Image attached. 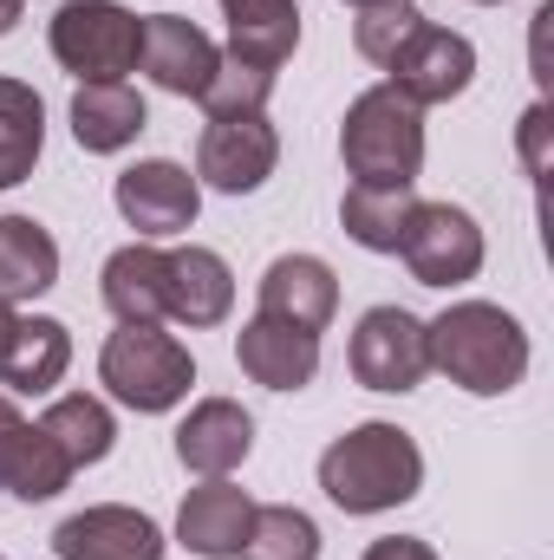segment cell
<instances>
[{
	"label": "cell",
	"mask_w": 554,
	"mask_h": 560,
	"mask_svg": "<svg viewBox=\"0 0 554 560\" xmlns=\"http://www.w3.org/2000/svg\"><path fill=\"white\" fill-rule=\"evenodd\" d=\"M222 20H229V52L280 72L300 46V0H222Z\"/></svg>",
	"instance_id": "obj_20"
},
{
	"label": "cell",
	"mask_w": 554,
	"mask_h": 560,
	"mask_svg": "<svg viewBox=\"0 0 554 560\" xmlns=\"http://www.w3.org/2000/svg\"><path fill=\"white\" fill-rule=\"evenodd\" d=\"M262 313L300 326V332H326L339 313V275L320 255H280L262 275Z\"/></svg>",
	"instance_id": "obj_16"
},
{
	"label": "cell",
	"mask_w": 554,
	"mask_h": 560,
	"mask_svg": "<svg viewBox=\"0 0 554 560\" xmlns=\"http://www.w3.org/2000/svg\"><path fill=\"white\" fill-rule=\"evenodd\" d=\"M353 378L366 392H417L430 372V346H424V319L405 306H372L353 326Z\"/></svg>",
	"instance_id": "obj_7"
},
{
	"label": "cell",
	"mask_w": 554,
	"mask_h": 560,
	"mask_svg": "<svg viewBox=\"0 0 554 560\" xmlns=\"http://www.w3.org/2000/svg\"><path fill=\"white\" fill-rule=\"evenodd\" d=\"M53 555L59 560H163V528L125 509V502H99V509H79L53 528Z\"/></svg>",
	"instance_id": "obj_11"
},
{
	"label": "cell",
	"mask_w": 554,
	"mask_h": 560,
	"mask_svg": "<svg viewBox=\"0 0 554 560\" xmlns=\"http://www.w3.org/2000/svg\"><path fill=\"white\" fill-rule=\"evenodd\" d=\"M20 405H13V398H7V392H0V456H7V443H13V430H20Z\"/></svg>",
	"instance_id": "obj_31"
},
{
	"label": "cell",
	"mask_w": 554,
	"mask_h": 560,
	"mask_svg": "<svg viewBox=\"0 0 554 560\" xmlns=\"http://www.w3.org/2000/svg\"><path fill=\"white\" fill-rule=\"evenodd\" d=\"M235 306V275L216 248H170V319L203 332V326H222Z\"/></svg>",
	"instance_id": "obj_18"
},
{
	"label": "cell",
	"mask_w": 554,
	"mask_h": 560,
	"mask_svg": "<svg viewBox=\"0 0 554 560\" xmlns=\"http://www.w3.org/2000/svg\"><path fill=\"white\" fill-rule=\"evenodd\" d=\"M476 7H496V0H476Z\"/></svg>",
	"instance_id": "obj_34"
},
{
	"label": "cell",
	"mask_w": 554,
	"mask_h": 560,
	"mask_svg": "<svg viewBox=\"0 0 554 560\" xmlns=\"http://www.w3.org/2000/svg\"><path fill=\"white\" fill-rule=\"evenodd\" d=\"M392 79V92L399 98H412L417 112L424 105H450V98H463L470 92V79H476V46L463 39V33H450V26H437V20H424L412 39L392 52V66H385Z\"/></svg>",
	"instance_id": "obj_9"
},
{
	"label": "cell",
	"mask_w": 554,
	"mask_h": 560,
	"mask_svg": "<svg viewBox=\"0 0 554 560\" xmlns=\"http://www.w3.org/2000/svg\"><path fill=\"white\" fill-rule=\"evenodd\" d=\"M320 489L346 515H385L424 489V450L412 430L372 418L320 450Z\"/></svg>",
	"instance_id": "obj_2"
},
{
	"label": "cell",
	"mask_w": 554,
	"mask_h": 560,
	"mask_svg": "<svg viewBox=\"0 0 554 560\" xmlns=\"http://www.w3.org/2000/svg\"><path fill=\"white\" fill-rule=\"evenodd\" d=\"M46 46L79 85H112V79L138 72L143 13H131L125 0H66L46 26Z\"/></svg>",
	"instance_id": "obj_5"
},
{
	"label": "cell",
	"mask_w": 554,
	"mask_h": 560,
	"mask_svg": "<svg viewBox=\"0 0 554 560\" xmlns=\"http://www.w3.org/2000/svg\"><path fill=\"white\" fill-rule=\"evenodd\" d=\"M13 319H20V313H13V300H0V352H7V339H13Z\"/></svg>",
	"instance_id": "obj_33"
},
{
	"label": "cell",
	"mask_w": 554,
	"mask_h": 560,
	"mask_svg": "<svg viewBox=\"0 0 554 560\" xmlns=\"http://www.w3.org/2000/svg\"><path fill=\"white\" fill-rule=\"evenodd\" d=\"M412 209H417V189H366V183H353L346 202H339V229L372 255H399Z\"/></svg>",
	"instance_id": "obj_26"
},
{
	"label": "cell",
	"mask_w": 554,
	"mask_h": 560,
	"mask_svg": "<svg viewBox=\"0 0 554 560\" xmlns=\"http://www.w3.org/2000/svg\"><path fill=\"white\" fill-rule=\"evenodd\" d=\"M417 26H424V13H417L412 0H372V7H359V20H353V46H359L372 66H392V52L412 39Z\"/></svg>",
	"instance_id": "obj_29"
},
{
	"label": "cell",
	"mask_w": 554,
	"mask_h": 560,
	"mask_svg": "<svg viewBox=\"0 0 554 560\" xmlns=\"http://www.w3.org/2000/svg\"><path fill=\"white\" fill-rule=\"evenodd\" d=\"M268 92H275V72H262V66L222 52L196 105L209 112V125H222V118H262V112H268Z\"/></svg>",
	"instance_id": "obj_27"
},
{
	"label": "cell",
	"mask_w": 554,
	"mask_h": 560,
	"mask_svg": "<svg viewBox=\"0 0 554 560\" xmlns=\"http://www.w3.org/2000/svg\"><path fill=\"white\" fill-rule=\"evenodd\" d=\"M72 365V332L59 319H13V339L0 352L7 398H46Z\"/></svg>",
	"instance_id": "obj_19"
},
{
	"label": "cell",
	"mask_w": 554,
	"mask_h": 560,
	"mask_svg": "<svg viewBox=\"0 0 554 560\" xmlns=\"http://www.w3.org/2000/svg\"><path fill=\"white\" fill-rule=\"evenodd\" d=\"M235 365L268 385V392H307L313 372H320V332H300L287 319H268L255 313L242 332H235Z\"/></svg>",
	"instance_id": "obj_15"
},
{
	"label": "cell",
	"mask_w": 554,
	"mask_h": 560,
	"mask_svg": "<svg viewBox=\"0 0 554 560\" xmlns=\"http://www.w3.org/2000/svg\"><path fill=\"white\" fill-rule=\"evenodd\" d=\"M72 456L39 430V423H20L7 456H0V495H20V502H53L66 482H72Z\"/></svg>",
	"instance_id": "obj_22"
},
{
	"label": "cell",
	"mask_w": 554,
	"mask_h": 560,
	"mask_svg": "<svg viewBox=\"0 0 554 560\" xmlns=\"http://www.w3.org/2000/svg\"><path fill=\"white\" fill-rule=\"evenodd\" d=\"M255 509H262V502H255L249 489H235L229 476H216V482H203V489L183 495V509H176V541L203 560H235L242 541H249Z\"/></svg>",
	"instance_id": "obj_14"
},
{
	"label": "cell",
	"mask_w": 554,
	"mask_h": 560,
	"mask_svg": "<svg viewBox=\"0 0 554 560\" xmlns=\"http://www.w3.org/2000/svg\"><path fill=\"white\" fill-rule=\"evenodd\" d=\"M99 385L138 411V418H157V411H176L196 385V359L176 332L163 326H118L99 352Z\"/></svg>",
	"instance_id": "obj_4"
},
{
	"label": "cell",
	"mask_w": 554,
	"mask_h": 560,
	"mask_svg": "<svg viewBox=\"0 0 554 560\" xmlns=\"http://www.w3.org/2000/svg\"><path fill=\"white\" fill-rule=\"evenodd\" d=\"M399 255H405L417 287H463L483 275V229L457 202H417Z\"/></svg>",
	"instance_id": "obj_6"
},
{
	"label": "cell",
	"mask_w": 554,
	"mask_h": 560,
	"mask_svg": "<svg viewBox=\"0 0 554 560\" xmlns=\"http://www.w3.org/2000/svg\"><path fill=\"white\" fill-rule=\"evenodd\" d=\"M242 560H320V528H313V515L293 509V502L255 509L249 541H242Z\"/></svg>",
	"instance_id": "obj_28"
},
{
	"label": "cell",
	"mask_w": 554,
	"mask_h": 560,
	"mask_svg": "<svg viewBox=\"0 0 554 560\" xmlns=\"http://www.w3.org/2000/svg\"><path fill=\"white\" fill-rule=\"evenodd\" d=\"M0 560H7V555H0Z\"/></svg>",
	"instance_id": "obj_36"
},
{
	"label": "cell",
	"mask_w": 554,
	"mask_h": 560,
	"mask_svg": "<svg viewBox=\"0 0 554 560\" xmlns=\"http://www.w3.org/2000/svg\"><path fill=\"white\" fill-rule=\"evenodd\" d=\"M39 430L72 456V469L105 463V456H112V443H118L112 405H105V398H92V392H66V398H53V405H46V418H39Z\"/></svg>",
	"instance_id": "obj_24"
},
{
	"label": "cell",
	"mask_w": 554,
	"mask_h": 560,
	"mask_svg": "<svg viewBox=\"0 0 554 560\" xmlns=\"http://www.w3.org/2000/svg\"><path fill=\"white\" fill-rule=\"evenodd\" d=\"M255 450V418L235 405V398H203L189 418L176 423V463L203 482L216 476H235Z\"/></svg>",
	"instance_id": "obj_13"
},
{
	"label": "cell",
	"mask_w": 554,
	"mask_h": 560,
	"mask_svg": "<svg viewBox=\"0 0 554 560\" xmlns=\"http://www.w3.org/2000/svg\"><path fill=\"white\" fill-rule=\"evenodd\" d=\"M99 293L118 313V326H163L170 319V255L157 242L118 248L99 275Z\"/></svg>",
	"instance_id": "obj_17"
},
{
	"label": "cell",
	"mask_w": 554,
	"mask_h": 560,
	"mask_svg": "<svg viewBox=\"0 0 554 560\" xmlns=\"http://www.w3.org/2000/svg\"><path fill=\"white\" fill-rule=\"evenodd\" d=\"M275 163H280V138L268 125V112L262 118H222L196 143V183H209L222 196H255L275 176Z\"/></svg>",
	"instance_id": "obj_10"
},
{
	"label": "cell",
	"mask_w": 554,
	"mask_h": 560,
	"mask_svg": "<svg viewBox=\"0 0 554 560\" xmlns=\"http://www.w3.org/2000/svg\"><path fill=\"white\" fill-rule=\"evenodd\" d=\"M59 280V242L33 215H0V300H33Z\"/></svg>",
	"instance_id": "obj_23"
},
{
	"label": "cell",
	"mask_w": 554,
	"mask_h": 560,
	"mask_svg": "<svg viewBox=\"0 0 554 560\" xmlns=\"http://www.w3.org/2000/svg\"><path fill=\"white\" fill-rule=\"evenodd\" d=\"M112 202H118V215L138 229V242H170V235H183V229L196 222L203 183H196L183 163H170V156H143V163H131V170L112 183Z\"/></svg>",
	"instance_id": "obj_8"
},
{
	"label": "cell",
	"mask_w": 554,
	"mask_h": 560,
	"mask_svg": "<svg viewBox=\"0 0 554 560\" xmlns=\"http://www.w3.org/2000/svg\"><path fill=\"white\" fill-rule=\"evenodd\" d=\"M216 59H222V52H216V39H209L196 20H183V13H143L138 66L150 72L157 92H170V98H203Z\"/></svg>",
	"instance_id": "obj_12"
},
{
	"label": "cell",
	"mask_w": 554,
	"mask_h": 560,
	"mask_svg": "<svg viewBox=\"0 0 554 560\" xmlns=\"http://www.w3.org/2000/svg\"><path fill=\"white\" fill-rule=\"evenodd\" d=\"M353 7H372V0H353Z\"/></svg>",
	"instance_id": "obj_35"
},
{
	"label": "cell",
	"mask_w": 554,
	"mask_h": 560,
	"mask_svg": "<svg viewBox=\"0 0 554 560\" xmlns=\"http://www.w3.org/2000/svg\"><path fill=\"white\" fill-rule=\"evenodd\" d=\"M366 560H437L430 541H417V535H385V541H372Z\"/></svg>",
	"instance_id": "obj_30"
},
{
	"label": "cell",
	"mask_w": 554,
	"mask_h": 560,
	"mask_svg": "<svg viewBox=\"0 0 554 560\" xmlns=\"http://www.w3.org/2000/svg\"><path fill=\"white\" fill-rule=\"evenodd\" d=\"M20 13H26V0H0V33H13V26H20Z\"/></svg>",
	"instance_id": "obj_32"
},
{
	"label": "cell",
	"mask_w": 554,
	"mask_h": 560,
	"mask_svg": "<svg viewBox=\"0 0 554 560\" xmlns=\"http://www.w3.org/2000/svg\"><path fill=\"white\" fill-rule=\"evenodd\" d=\"M424 346H430V372H443L470 398H503L529 372V332L496 300L443 306L437 319H424Z\"/></svg>",
	"instance_id": "obj_1"
},
{
	"label": "cell",
	"mask_w": 554,
	"mask_h": 560,
	"mask_svg": "<svg viewBox=\"0 0 554 560\" xmlns=\"http://www.w3.org/2000/svg\"><path fill=\"white\" fill-rule=\"evenodd\" d=\"M339 163L366 189H412L424 170V112L392 85L359 92L339 125Z\"/></svg>",
	"instance_id": "obj_3"
},
{
	"label": "cell",
	"mask_w": 554,
	"mask_h": 560,
	"mask_svg": "<svg viewBox=\"0 0 554 560\" xmlns=\"http://www.w3.org/2000/svg\"><path fill=\"white\" fill-rule=\"evenodd\" d=\"M143 125H150L143 92H131L125 79H112V85H79V92H72V138H79V150H92V156H112V150L138 143Z\"/></svg>",
	"instance_id": "obj_21"
},
{
	"label": "cell",
	"mask_w": 554,
	"mask_h": 560,
	"mask_svg": "<svg viewBox=\"0 0 554 560\" xmlns=\"http://www.w3.org/2000/svg\"><path fill=\"white\" fill-rule=\"evenodd\" d=\"M46 150V98L20 79H0V189L26 183Z\"/></svg>",
	"instance_id": "obj_25"
}]
</instances>
